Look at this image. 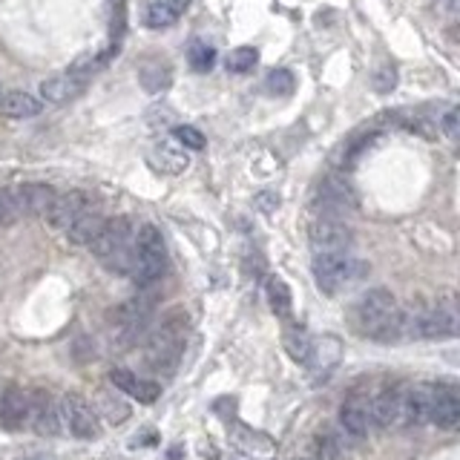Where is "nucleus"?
<instances>
[{"label": "nucleus", "mask_w": 460, "mask_h": 460, "mask_svg": "<svg viewBox=\"0 0 460 460\" xmlns=\"http://www.w3.org/2000/svg\"><path fill=\"white\" fill-rule=\"evenodd\" d=\"M354 328L368 340L397 342V299L386 288H372L354 305Z\"/></svg>", "instance_id": "nucleus-1"}, {"label": "nucleus", "mask_w": 460, "mask_h": 460, "mask_svg": "<svg viewBox=\"0 0 460 460\" xmlns=\"http://www.w3.org/2000/svg\"><path fill=\"white\" fill-rule=\"evenodd\" d=\"M184 340H188V314L184 310H170L165 322L147 337L144 360L147 368H153L156 374H172L181 360Z\"/></svg>", "instance_id": "nucleus-2"}, {"label": "nucleus", "mask_w": 460, "mask_h": 460, "mask_svg": "<svg viewBox=\"0 0 460 460\" xmlns=\"http://www.w3.org/2000/svg\"><path fill=\"white\" fill-rule=\"evenodd\" d=\"M165 268H167L165 236H161V230L156 225H142L138 234H133V253H130V271H126V276H130L135 285L150 288L161 280Z\"/></svg>", "instance_id": "nucleus-3"}, {"label": "nucleus", "mask_w": 460, "mask_h": 460, "mask_svg": "<svg viewBox=\"0 0 460 460\" xmlns=\"http://www.w3.org/2000/svg\"><path fill=\"white\" fill-rule=\"evenodd\" d=\"M133 234L135 230H133L130 218L115 216V218H107V222H104V227L98 230V236L89 242V248L104 264H110V271L126 273L130 271Z\"/></svg>", "instance_id": "nucleus-4"}, {"label": "nucleus", "mask_w": 460, "mask_h": 460, "mask_svg": "<svg viewBox=\"0 0 460 460\" xmlns=\"http://www.w3.org/2000/svg\"><path fill=\"white\" fill-rule=\"evenodd\" d=\"M363 276V262L351 253H317L314 257V282L322 294L337 296Z\"/></svg>", "instance_id": "nucleus-5"}, {"label": "nucleus", "mask_w": 460, "mask_h": 460, "mask_svg": "<svg viewBox=\"0 0 460 460\" xmlns=\"http://www.w3.org/2000/svg\"><path fill=\"white\" fill-rule=\"evenodd\" d=\"M153 310H156V296L150 294H138L133 299L112 310V328H115V345L119 349H130V345L138 342V337H144V331L153 319Z\"/></svg>", "instance_id": "nucleus-6"}, {"label": "nucleus", "mask_w": 460, "mask_h": 460, "mask_svg": "<svg viewBox=\"0 0 460 460\" xmlns=\"http://www.w3.org/2000/svg\"><path fill=\"white\" fill-rule=\"evenodd\" d=\"M308 239L314 253H349L354 242V230L342 216L319 213L308 227Z\"/></svg>", "instance_id": "nucleus-7"}, {"label": "nucleus", "mask_w": 460, "mask_h": 460, "mask_svg": "<svg viewBox=\"0 0 460 460\" xmlns=\"http://www.w3.org/2000/svg\"><path fill=\"white\" fill-rule=\"evenodd\" d=\"M58 418H61V429H66L78 441L98 437V418L80 395H64L58 402Z\"/></svg>", "instance_id": "nucleus-8"}, {"label": "nucleus", "mask_w": 460, "mask_h": 460, "mask_svg": "<svg viewBox=\"0 0 460 460\" xmlns=\"http://www.w3.org/2000/svg\"><path fill=\"white\" fill-rule=\"evenodd\" d=\"M455 334H457V308L452 296H446L443 303L423 310L420 340H448Z\"/></svg>", "instance_id": "nucleus-9"}, {"label": "nucleus", "mask_w": 460, "mask_h": 460, "mask_svg": "<svg viewBox=\"0 0 460 460\" xmlns=\"http://www.w3.org/2000/svg\"><path fill=\"white\" fill-rule=\"evenodd\" d=\"M317 204L322 207V213L342 216V213H349L356 207V196H354V188L345 179L328 176L317 190Z\"/></svg>", "instance_id": "nucleus-10"}, {"label": "nucleus", "mask_w": 460, "mask_h": 460, "mask_svg": "<svg viewBox=\"0 0 460 460\" xmlns=\"http://www.w3.org/2000/svg\"><path fill=\"white\" fill-rule=\"evenodd\" d=\"M27 426H32L38 434H58L61 432V418H58V406L50 391L43 388H32L29 391V420Z\"/></svg>", "instance_id": "nucleus-11"}, {"label": "nucleus", "mask_w": 460, "mask_h": 460, "mask_svg": "<svg viewBox=\"0 0 460 460\" xmlns=\"http://www.w3.org/2000/svg\"><path fill=\"white\" fill-rule=\"evenodd\" d=\"M12 190V199H15V207L20 216H46L50 204L55 202V190L50 184H41V181H27V184H18V188H9Z\"/></svg>", "instance_id": "nucleus-12"}, {"label": "nucleus", "mask_w": 460, "mask_h": 460, "mask_svg": "<svg viewBox=\"0 0 460 460\" xmlns=\"http://www.w3.org/2000/svg\"><path fill=\"white\" fill-rule=\"evenodd\" d=\"M429 423H434L437 429L452 432L460 423V397L455 386L441 383L432 391V406H429Z\"/></svg>", "instance_id": "nucleus-13"}, {"label": "nucleus", "mask_w": 460, "mask_h": 460, "mask_svg": "<svg viewBox=\"0 0 460 460\" xmlns=\"http://www.w3.org/2000/svg\"><path fill=\"white\" fill-rule=\"evenodd\" d=\"M230 443L236 446V452L239 455H245V457H257V460H271L276 455V441L268 434H262L257 429H248V426H230Z\"/></svg>", "instance_id": "nucleus-14"}, {"label": "nucleus", "mask_w": 460, "mask_h": 460, "mask_svg": "<svg viewBox=\"0 0 460 460\" xmlns=\"http://www.w3.org/2000/svg\"><path fill=\"white\" fill-rule=\"evenodd\" d=\"M368 423H372V400H368L363 391H354L342 400L340 406V426L345 434L363 437L368 432Z\"/></svg>", "instance_id": "nucleus-15"}, {"label": "nucleus", "mask_w": 460, "mask_h": 460, "mask_svg": "<svg viewBox=\"0 0 460 460\" xmlns=\"http://www.w3.org/2000/svg\"><path fill=\"white\" fill-rule=\"evenodd\" d=\"M29 420V391L20 386H6L0 395V426L9 432H20Z\"/></svg>", "instance_id": "nucleus-16"}, {"label": "nucleus", "mask_w": 460, "mask_h": 460, "mask_svg": "<svg viewBox=\"0 0 460 460\" xmlns=\"http://www.w3.org/2000/svg\"><path fill=\"white\" fill-rule=\"evenodd\" d=\"M89 204V196L80 193V190H69V193H61L55 196V202L50 204V211H46V222H50L52 230H64L75 222L78 213L84 211V207Z\"/></svg>", "instance_id": "nucleus-17"}, {"label": "nucleus", "mask_w": 460, "mask_h": 460, "mask_svg": "<svg viewBox=\"0 0 460 460\" xmlns=\"http://www.w3.org/2000/svg\"><path fill=\"white\" fill-rule=\"evenodd\" d=\"M434 386H402V406H400V423L402 426H420L429 420Z\"/></svg>", "instance_id": "nucleus-18"}, {"label": "nucleus", "mask_w": 460, "mask_h": 460, "mask_svg": "<svg viewBox=\"0 0 460 460\" xmlns=\"http://www.w3.org/2000/svg\"><path fill=\"white\" fill-rule=\"evenodd\" d=\"M84 89H87L84 80L73 78L69 73H64V75H52V78H46L43 84H41V101L55 104V107H61V104L75 101Z\"/></svg>", "instance_id": "nucleus-19"}, {"label": "nucleus", "mask_w": 460, "mask_h": 460, "mask_svg": "<svg viewBox=\"0 0 460 460\" xmlns=\"http://www.w3.org/2000/svg\"><path fill=\"white\" fill-rule=\"evenodd\" d=\"M400 406H402V386H391L372 400V420L377 426H400Z\"/></svg>", "instance_id": "nucleus-20"}, {"label": "nucleus", "mask_w": 460, "mask_h": 460, "mask_svg": "<svg viewBox=\"0 0 460 460\" xmlns=\"http://www.w3.org/2000/svg\"><path fill=\"white\" fill-rule=\"evenodd\" d=\"M104 222H107V218H104V213L98 211V207L87 204L84 211L78 213L75 222L66 227V239L73 242V245H87L89 248V242L98 236V230L104 227Z\"/></svg>", "instance_id": "nucleus-21"}, {"label": "nucleus", "mask_w": 460, "mask_h": 460, "mask_svg": "<svg viewBox=\"0 0 460 460\" xmlns=\"http://www.w3.org/2000/svg\"><path fill=\"white\" fill-rule=\"evenodd\" d=\"M190 0H150L147 12H144V23L150 29H165L172 27L188 9Z\"/></svg>", "instance_id": "nucleus-22"}, {"label": "nucleus", "mask_w": 460, "mask_h": 460, "mask_svg": "<svg viewBox=\"0 0 460 460\" xmlns=\"http://www.w3.org/2000/svg\"><path fill=\"white\" fill-rule=\"evenodd\" d=\"M150 165L161 172H170V176H176V172H184L190 165L188 153H184V147L172 144V142H161L153 147V153H150Z\"/></svg>", "instance_id": "nucleus-23"}, {"label": "nucleus", "mask_w": 460, "mask_h": 460, "mask_svg": "<svg viewBox=\"0 0 460 460\" xmlns=\"http://www.w3.org/2000/svg\"><path fill=\"white\" fill-rule=\"evenodd\" d=\"M41 107H43L41 98H34L23 89L4 92V98H0V112H4L6 119H32V115L41 112Z\"/></svg>", "instance_id": "nucleus-24"}, {"label": "nucleus", "mask_w": 460, "mask_h": 460, "mask_svg": "<svg viewBox=\"0 0 460 460\" xmlns=\"http://www.w3.org/2000/svg\"><path fill=\"white\" fill-rule=\"evenodd\" d=\"M138 80H142V87L147 92H165L170 87L172 80V69L167 61H158V58H153V61H144L142 69H138Z\"/></svg>", "instance_id": "nucleus-25"}, {"label": "nucleus", "mask_w": 460, "mask_h": 460, "mask_svg": "<svg viewBox=\"0 0 460 460\" xmlns=\"http://www.w3.org/2000/svg\"><path fill=\"white\" fill-rule=\"evenodd\" d=\"M92 411H98L107 423H124L126 418H130V406H126V400L119 397L110 388L98 391V395H96V409H92Z\"/></svg>", "instance_id": "nucleus-26"}, {"label": "nucleus", "mask_w": 460, "mask_h": 460, "mask_svg": "<svg viewBox=\"0 0 460 460\" xmlns=\"http://www.w3.org/2000/svg\"><path fill=\"white\" fill-rule=\"evenodd\" d=\"M264 296H268V305L276 317H291V308H294L291 288H288L280 276H271V280L264 282Z\"/></svg>", "instance_id": "nucleus-27"}, {"label": "nucleus", "mask_w": 460, "mask_h": 460, "mask_svg": "<svg viewBox=\"0 0 460 460\" xmlns=\"http://www.w3.org/2000/svg\"><path fill=\"white\" fill-rule=\"evenodd\" d=\"M282 342H285V351L291 354L296 363H305L308 354H310V345H314L308 337V331L299 328V326H288L282 331Z\"/></svg>", "instance_id": "nucleus-28"}, {"label": "nucleus", "mask_w": 460, "mask_h": 460, "mask_svg": "<svg viewBox=\"0 0 460 460\" xmlns=\"http://www.w3.org/2000/svg\"><path fill=\"white\" fill-rule=\"evenodd\" d=\"M104 64H107V55H101V52H84V55L75 58L73 66H69V75L78 78V80H84V84H87L92 75H98V69Z\"/></svg>", "instance_id": "nucleus-29"}, {"label": "nucleus", "mask_w": 460, "mask_h": 460, "mask_svg": "<svg viewBox=\"0 0 460 460\" xmlns=\"http://www.w3.org/2000/svg\"><path fill=\"white\" fill-rule=\"evenodd\" d=\"M257 61H259V52L253 50V46H239V50L227 52L225 66H227V73H234V75H245V73H250L253 66H257Z\"/></svg>", "instance_id": "nucleus-30"}, {"label": "nucleus", "mask_w": 460, "mask_h": 460, "mask_svg": "<svg viewBox=\"0 0 460 460\" xmlns=\"http://www.w3.org/2000/svg\"><path fill=\"white\" fill-rule=\"evenodd\" d=\"M188 61H190V66L196 69V73H207V69H211L213 61H216V50L204 41H193L190 50H188Z\"/></svg>", "instance_id": "nucleus-31"}, {"label": "nucleus", "mask_w": 460, "mask_h": 460, "mask_svg": "<svg viewBox=\"0 0 460 460\" xmlns=\"http://www.w3.org/2000/svg\"><path fill=\"white\" fill-rule=\"evenodd\" d=\"M296 87V80H294V73H288V69H273V73L268 75V92H273V96H291Z\"/></svg>", "instance_id": "nucleus-32"}, {"label": "nucleus", "mask_w": 460, "mask_h": 460, "mask_svg": "<svg viewBox=\"0 0 460 460\" xmlns=\"http://www.w3.org/2000/svg\"><path fill=\"white\" fill-rule=\"evenodd\" d=\"M126 395L135 397L138 402H156L161 397V386L158 383H150V380H133L130 388H126Z\"/></svg>", "instance_id": "nucleus-33"}, {"label": "nucleus", "mask_w": 460, "mask_h": 460, "mask_svg": "<svg viewBox=\"0 0 460 460\" xmlns=\"http://www.w3.org/2000/svg\"><path fill=\"white\" fill-rule=\"evenodd\" d=\"M314 457L317 460H340L342 448H340L337 437H334V434H319L314 441Z\"/></svg>", "instance_id": "nucleus-34"}, {"label": "nucleus", "mask_w": 460, "mask_h": 460, "mask_svg": "<svg viewBox=\"0 0 460 460\" xmlns=\"http://www.w3.org/2000/svg\"><path fill=\"white\" fill-rule=\"evenodd\" d=\"M172 135H176L179 147H184V150H202V147L207 144L204 135H202V130H196V126H190V124L176 126V130H172Z\"/></svg>", "instance_id": "nucleus-35"}, {"label": "nucleus", "mask_w": 460, "mask_h": 460, "mask_svg": "<svg viewBox=\"0 0 460 460\" xmlns=\"http://www.w3.org/2000/svg\"><path fill=\"white\" fill-rule=\"evenodd\" d=\"M147 121L153 130H165V126H172V121H176V112H172V107H167V104H153V107L147 110Z\"/></svg>", "instance_id": "nucleus-36"}, {"label": "nucleus", "mask_w": 460, "mask_h": 460, "mask_svg": "<svg viewBox=\"0 0 460 460\" xmlns=\"http://www.w3.org/2000/svg\"><path fill=\"white\" fill-rule=\"evenodd\" d=\"M20 218L18 207H15V199H12V190L0 188V227H9L15 225Z\"/></svg>", "instance_id": "nucleus-37"}, {"label": "nucleus", "mask_w": 460, "mask_h": 460, "mask_svg": "<svg viewBox=\"0 0 460 460\" xmlns=\"http://www.w3.org/2000/svg\"><path fill=\"white\" fill-rule=\"evenodd\" d=\"M395 84H397V69L386 64V66L374 75V89H380V92H391V89H395Z\"/></svg>", "instance_id": "nucleus-38"}, {"label": "nucleus", "mask_w": 460, "mask_h": 460, "mask_svg": "<svg viewBox=\"0 0 460 460\" xmlns=\"http://www.w3.org/2000/svg\"><path fill=\"white\" fill-rule=\"evenodd\" d=\"M441 130L452 138V142H457V133H460V112L457 107H448L446 115H443V121H441Z\"/></svg>", "instance_id": "nucleus-39"}, {"label": "nucleus", "mask_w": 460, "mask_h": 460, "mask_svg": "<svg viewBox=\"0 0 460 460\" xmlns=\"http://www.w3.org/2000/svg\"><path fill=\"white\" fill-rule=\"evenodd\" d=\"M437 4H446V6H455L457 0H437Z\"/></svg>", "instance_id": "nucleus-40"}, {"label": "nucleus", "mask_w": 460, "mask_h": 460, "mask_svg": "<svg viewBox=\"0 0 460 460\" xmlns=\"http://www.w3.org/2000/svg\"><path fill=\"white\" fill-rule=\"evenodd\" d=\"M0 98H4V84H0Z\"/></svg>", "instance_id": "nucleus-41"}]
</instances>
